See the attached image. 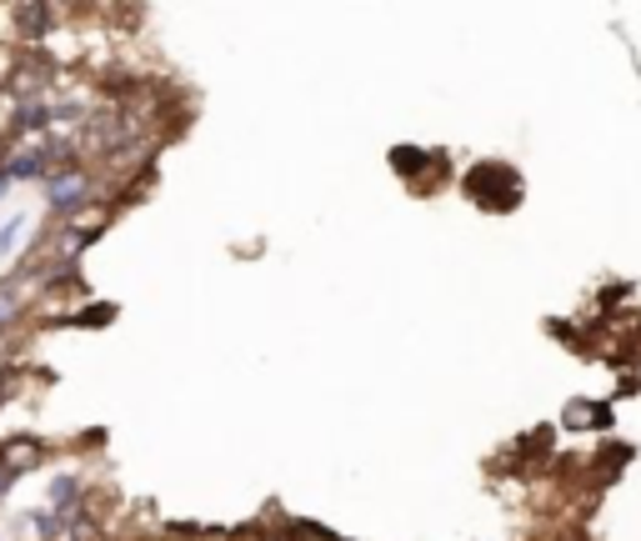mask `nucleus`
I'll return each instance as SVG.
<instances>
[{
	"mask_svg": "<svg viewBox=\"0 0 641 541\" xmlns=\"http://www.w3.org/2000/svg\"><path fill=\"white\" fill-rule=\"evenodd\" d=\"M21 231H25V216H11L0 226V256H11V251L21 246Z\"/></svg>",
	"mask_w": 641,
	"mask_h": 541,
	"instance_id": "4",
	"label": "nucleus"
},
{
	"mask_svg": "<svg viewBox=\"0 0 641 541\" xmlns=\"http://www.w3.org/2000/svg\"><path fill=\"white\" fill-rule=\"evenodd\" d=\"M41 185H45V201H51L55 216H66V211L86 206V201H106L90 166H66V171H51Z\"/></svg>",
	"mask_w": 641,
	"mask_h": 541,
	"instance_id": "1",
	"label": "nucleus"
},
{
	"mask_svg": "<svg viewBox=\"0 0 641 541\" xmlns=\"http://www.w3.org/2000/svg\"><path fill=\"white\" fill-rule=\"evenodd\" d=\"M110 221H116V206H110V201H86V206L61 216V231H66V236H81V241H96Z\"/></svg>",
	"mask_w": 641,
	"mask_h": 541,
	"instance_id": "3",
	"label": "nucleus"
},
{
	"mask_svg": "<svg viewBox=\"0 0 641 541\" xmlns=\"http://www.w3.org/2000/svg\"><path fill=\"white\" fill-rule=\"evenodd\" d=\"M45 462H51V446H45L41 436H6V442H0V471L11 481L41 471Z\"/></svg>",
	"mask_w": 641,
	"mask_h": 541,
	"instance_id": "2",
	"label": "nucleus"
},
{
	"mask_svg": "<svg viewBox=\"0 0 641 541\" xmlns=\"http://www.w3.org/2000/svg\"><path fill=\"white\" fill-rule=\"evenodd\" d=\"M6 191H11V176H6V171H0V195H6Z\"/></svg>",
	"mask_w": 641,
	"mask_h": 541,
	"instance_id": "6",
	"label": "nucleus"
},
{
	"mask_svg": "<svg viewBox=\"0 0 641 541\" xmlns=\"http://www.w3.org/2000/svg\"><path fill=\"white\" fill-rule=\"evenodd\" d=\"M11 487H15V481L6 477V471H0V497H6V491H11Z\"/></svg>",
	"mask_w": 641,
	"mask_h": 541,
	"instance_id": "5",
	"label": "nucleus"
}]
</instances>
